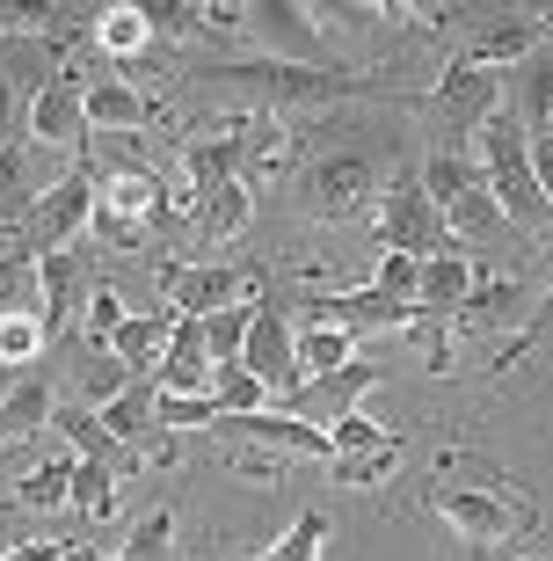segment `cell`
Wrapping results in <instances>:
<instances>
[{
    "mask_svg": "<svg viewBox=\"0 0 553 561\" xmlns=\"http://www.w3.org/2000/svg\"><path fill=\"white\" fill-rule=\"evenodd\" d=\"M393 153H401V139L379 131L371 117H335V125L299 131V168H291V183H299V211L321 219V227L357 219V211L379 205L387 183L401 175Z\"/></svg>",
    "mask_w": 553,
    "mask_h": 561,
    "instance_id": "cell-1",
    "label": "cell"
},
{
    "mask_svg": "<svg viewBox=\"0 0 553 561\" xmlns=\"http://www.w3.org/2000/svg\"><path fill=\"white\" fill-rule=\"evenodd\" d=\"M430 511L473 547H525L539 533V503L525 496V481L503 474L488 453L445 445L430 474Z\"/></svg>",
    "mask_w": 553,
    "mask_h": 561,
    "instance_id": "cell-2",
    "label": "cell"
},
{
    "mask_svg": "<svg viewBox=\"0 0 553 561\" xmlns=\"http://www.w3.org/2000/svg\"><path fill=\"white\" fill-rule=\"evenodd\" d=\"M205 81H241L255 88L263 103H277V117L285 110H343V103H408L423 88L393 81V73H349V66H277V59H226L211 66Z\"/></svg>",
    "mask_w": 553,
    "mask_h": 561,
    "instance_id": "cell-3",
    "label": "cell"
},
{
    "mask_svg": "<svg viewBox=\"0 0 553 561\" xmlns=\"http://www.w3.org/2000/svg\"><path fill=\"white\" fill-rule=\"evenodd\" d=\"M473 161H481V183H488V197L503 205L510 227H546L553 219L546 190L532 175V131L517 125V117H488V125L473 131Z\"/></svg>",
    "mask_w": 553,
    "mask_h": 561,
    "instance_id": "cell-4",
    "label": "cell"
},
{
    "mask_svg": "<svg viewBox=\"0 0 553 561\" xmlns=\"http://www.w3.org/2000/svg\"><path fill=\"white\" fill-rule=\"evenodd\" d=\"M415 110L437 125V146L473 153V131L488 125V117H503V73H495V66H459L451 59L445 81L415 95Z\"/></svg>",
    "mask_w": 553,
    "mask_h": 561,
    "instance_id": "cell-5",
    "label": "cell"
},
{
    "mask_svg": "<svg viewBox=\"0 0 553 561\" xmlns=\"http://www.w3.org/2000/svg\"><path fill=\"white\" fill-rule=\"evenodd\" d=\"M233 30H247V37L263 44V59H277V66H329L321 8H307V0H241Z\"/></svg>",
    "mask_w": 553,
    "mask_h": 561,
    "instance_id": "cell-6",
    "label": "cell"
},
{
    "mask_svg": "<svg viewBox=\"0 0 553 561\" xmlns=\"http://www.w3.org/2000/svg\"><path fill=\"white\" fill-rule=\"evenodd\" d=\"M379 241H387V255L430 263V255H451V219H445V205L423 197L415 175H393L387 197H379Z\"/></svg>",
    "mask_w": 553,
    "mask_h": 561,
    "instance_id": "cell-7",
    "label": "cell"
},
{
    "mask_svg": "<svg viewBox=\"0 0 553 561\" xmlns=\"http://www.w3.org/2000/svg\"><path fill=\"white\" fill-rule=\"evenodd\" d=\"M139 219H153V227L168 219V183L153 168H103L95 175V233L117 241V249H131L139 241Z\"/></svg>",
    "mask_w": 553,
    "mask_h": 561,
    "instance_id": "cell-8",
    "label": "cell"
},
{
    "mask_svg": "<svg viewBox=\"0 0 553 561\" xmlns=\"http://www.w3.org/2000/svg\"><path fill=\"white\" fill-rule=\"evenodd\" d=\"M255 285L263 277L241 263H161V299L183 321H211L219 307H241V299H255Z\"/></svg>",
    "mask_w": 553,
    "mask_h": 561,
    "instance_id": "cell-9",
    "label": "cell"
},
{
    "mask_svg": "<svg viewBox=\"0 0 553 561\" xmlns=\"http://www.w3.org/2000/svg\"><path fill=\"white\" fill-rule=\"evenodd\" d=\"M553 37V15H539V8H473V30H466V51H459V66H495V73H510L525 51H539V44Z\"/></svg>",
    "mask_w": 553,
    "mask_h": 561,
    "instance_id": "cell-10",
    "label": "cell"
},
{
    "mask_svg": "<svg viewBox=\"0 0 553 561\" xmlns=\"http://www.w3.org/2000/svg\"><path fill=\"white\" fill-rule=\"evenodd\" d=\"M95 227V168L73 161L59 183H44L37 211H30V255H59L73 249V233Z\"/></svg>",
    "mask_w": 553,
    "mask_h": 561,
    "instance_id": "cell-11",
    "label": "cell"
},
{
    "mask_svg": "<svg viewBox=\"0 0 553 561\" xmlns=\"http://www.w3.org/2000/svg\"><path fill=\"white\" fill-rule=\"evenodd\" d=\"M241 365L269 387V409L307 387V373H299V335H291V307H277V299H263V307H255V329H247Z\"/></svg>",
    "mask_w": 553,
    "mask_h": 561,
    "instance_id": "cell-12",
    "label": "cell"
},
{
    "mask_svg": "<svg viewBox=\"0 0 553 561\" xmlns=\"http://www.w3.org/2000/svg\"><path fill=\"white\" fill-rule=\"evenodd\" d=\"M387 379V365H371V357H349V365H335V373H321V379H307L299 394H285L277 409L285 416H299V423H313V431H329V423H343V416H357L365 409V394Z\"/></svg>",
    "mask_w": 553,
    "mask_h": 561,
    "instance_id": "cell-13",
    "label": "cell"
},
{
    "mask_svg": "<svg viewBox=\"0 0 553 561\" xmlns=\"http://www.w3.org/2000/svg\"><path fill=\"white\" fill-rule=\"evenodd\" d=\"M247 139H255V117H226V125H197L183 139V168H189V190L211 197V190L241 183L247 168Z\"/></svg>",
    "mask_w": 553,
    "mask_h": 561,
    "instance_id": "cell-14",
    "label": "cell"
},
{
    "mask_svg": "<svg viewBox=\"0 0 553 561\" xmlns=\"http://www.w3.org/2000/svg\"><path fill=\"white\" fill-rule=\"evenodd\" d=\"M95 285H103V271H95V255L81 249H59V255H37V291H44V329H73L88 313V299H95Z\"/></svg>",
    "mask_w": 553,
    "mask_h": 561,
    "instance_id": "cell-15",
    "label": "cell"
},
{
    "mask_svg": "<svg viewBox=\"0 0 553 561\" xmlns=\"http://www.w3.org/2000/svg\"><path fill=\"white\" fill-rule=\"evenodd\" d=\"M161 394L175 401H211V387H219V365H211V343H205V321H183L175 313V335H168L161 351Z\"/></svg>",
    "mask_w": 553,
    "mask_h": 561,
    "instance_id": "cell-16",
    "label": "cell"
},
{
    "mask_svg": "<svg viewBox=\"0 0 553 561\" xmlns=\"http://www.w3.org/2000/svg\"><path fill=\"white\" fill-rule=\"evenodd\" d=\"M153 401H161V379H131V387H124V394L103 409V431L117 437V445H131L139 459H161V467H168V459H175V445L161 437Z\"/></svg>",
    "mask_w": 553,
    "mask_h": 561,
    "instance_id": "cell-17",
    "label": "cell"
},
{
    "mask_svg": "<svg viewBox=\"0 0 553 561\" xmlns=\"http://www.w3.org/2000/svg\"><path fill=\"white\" fill-rule=\"evenodd\" d=\"M30 146H66V153L88 146V88L73 73H59L44 95H30Z\"/></svg>",
    "mask_w": 553,
    "mask_h": 561,
    "instance_id": "cell-18",
    "label": "cell"
},
{
    "mask_svg": "<svg viewBox=\"0 0 553 561\" xmlns=\"http://www.w3.org/2000/svg\"><path fill=\"white\" fill-rule=\"evenodd\" d=\"M503 95H510V117L525 131H553V37L539 44V51H525V59L503 73Z\"/></svg>",
    "mask_w": 553,
    "mask_h": 561,
    "instance_id": "cell-19",
    "label": "cell"
},
{
    "mask_svg": "<svg viewBox=\"0 0 553 561\" xmlns=\"http://www.w3.org/2000/svg\"><path fill=\"white\" fill-rule=\"evenodd\" d=\"M51 416H59V387H51V373H44V365H30V373H15V387L0 394V445L37 437Z\"/></svg>",
    "mask_w": 553,
    "mask_h": 561,
    "instance_id": "cell-20",
    "label": "cell"
},
{
    "mask_svg": "<svg viewBox=\"0 0 553 561\" xmlns=\"http://www.w3.org/2000/svg\"><path fill=\"white\" fill-rule=\"evenodd\" d=\"M481 285L473 277V255H430L423 263V277H415V307H423V321H437V329H451V313L466 307V291Z\"/></svg>",
    "mask_w": 553,
    "mask_h": 561,
    "instance_id": "cell-21",
    "label": "cell"
},
{
    "mask_svg": "<svg viewBox=\"0 0 553 561\" xmlns=\"http://www.w3.org/2000/svg\"><path fill=\"white\" fill-rule=\"evenodd\" d=\"M59 73H66V44L59 37H0V81L8 88L44 95Z\"/></svg>",
    "mask_w": 553,
    "mask_h": 561,
    "instance_id": "cell-22",
    "label": "cell"
},
{
    "mask_svg": "<svg viewBox=\"0 0 553 561\" xmlns=\"http://www.w3.org/2000/svg\"><path fill=\"white\" fill-rule=\"evenodd\" d=\"M161 125V103L139 95L131 81H95L88 88V131H153Z\"/></svg>",
    "mask_w": 553,
    "mask_h": 561,
    "instance_id": "cell-23",
    "label": "cell"
},
{
    "mask_svg": "<svg viewBox=\"0 0 553 561\" xmlns=\"http://www.w3.org/2000/svg\"><path fill=\"white\" fill-rule=\"evenodd\" d=\"M51 431H66V437H73V453H81V459H95V467H110L117 481L146 467V459L131 453V445H117V437L103 431V416H95V409H81V401H73V409H59V416H51Z\"/></svg>",
    "mask_w": 553,
    "mask_h": 561,
    "instance_id": "cell-24",
    "label": "cell"
},
{
    "mask_svg": "<svg viewBox=\"0 0 553 561\" xmlns=\"http://www.w3.org/2000/svg\"><path fill=\"white\" fill-rule=\"evenodd\" d=\"M168 335H175V313H124V329L110 335V351H117V365L131 379H153L161 373V351H168Z\"/></svg>",
    "mask_w": 553,
    "mask_h": 561,
    "instance_id": "cell-25",
    "label": "cell"
},
{
    "mask_svg": "<svg viewBox=\"0 0 553 561\" xmlns=\"http://www.w3.org/2000/svg\"><path fill=\"white\" fill-rule=\"evenodd\" d=\"M415 183H423L430 205H459V197H473V190H488L481 183V161L459 153V146H430V153L415 161Z\"/></svg>",
    "mask_w": 553,
    "mask_h": 561,
    "instance_id": "cell-26",
    "label": "cell"
},
{
    "mask_svg": "<svg viewBox=\"0 0 553 561\" xmlns=\"http://www.w3.org/2000/svg\"><path fill=\"white\" fill-rule=\"evenodd\" d=\"M73 387H81V409H95V416H103L110 401L131 387V373L117 365V351H110V343H73Z\"/></svg>",
    "mask_w": 553,
    "mask_h": 561,
    "instance_id": "cell-27",
    "label": "cell"
},
{
    "mask_svg": "<svg viewBox=\"0 0 553 561\" xmlns=\"http://www.w3.org/2000/svg\"><path fill=\"white\" fill-rule=\"evenodd\" d=\"M44 197L37 183V153H30V139L22 146H0V227H15V219H30Z\"/></svg>",
    "mask_w": 553,
    "mask_h": 561,
    "instance_id": "cell-28",
    "label": "cell"
},
{
    "mask_svg": "<svg viewBox=\"0 0 553 561\" xmlns=\"http://www.w3.org/2000/svg\"><path fill=\"white\" fill-rule=\"evenodd\" d=\"M95 44H103V59H139L153 44V15L139 0H110V8H95Z\"/></svg>",
    "mask_w": 553,
    "mask_h": 561,
    "instance_id": "cell-29",
    "label": "cell"
},
{
    "mask_svg": "<svg viewBox=\"0 0 553 561\" xmlns=\"http://www.w3.org/2000/svg\"><path fill=\"white\" fill-rule=\"evenodd\" d=\"M510 313H525V277H495V285H473L466 307L451 313L459 329H503Z\"/></svg>",
    "mask_w": 553,
    "mask_h": 561,
    "instance_id": "cell-30",
    "label": "cell"
},
{
    "mask_svg": "<svg viewBox=\"0 0 553 561\" xmlns=\"http://www.w3.org/2000/svg\"><path fill=\"white\" fill-rule=\"evenodd\" d=\"M66 489H73V459H44L8 489V503L15 511H66Z\"/></svg>",
    "mask_w": 553,
    "mask_h": 561,
    "instance_id": "cell-31",
    "label": "cell"
},
{
    "mask_svg": "<svg viewBox=\"0 0 553 561\" xmlns=\"http://www.w3.org/2000/svg\"><path fill=\"white\" fill-rule=\"evenodd\" d=\"M349 357H357V335L349 329H329V321H307V329H299V373L307 379L335 373V365H349Z\"/></svg>",
    "mask_w": 553,
    "mask_h": 561,
    "instance_id": "cell-32",
    "label": "cell"
},
{
    "mask_svg": "<svg viewBox=\"0 0 553 561\" xmlns=\"http://www.w3.org/2000/svg\"><path fill=\"white\" fill-rule=\"evenodd\" d=\"M197 219H205L211 241H233V233H241L247 219H255V190H247V183L211 190V197H197Z\"/></svg>",
    "mask_w": 553,
    "mask_h": 561,
    "instance_id": "cell-33",
    "label": "cell"
},
{
    "mask_svg": "<svg viewBox=\"0 0 553 561\" xmlns=\"http://www.w3.org/2000/svg\"><path fill=\"white\" fill-rule=\"evenodd\" d=\"M255 307H263V299H241V307H219V313L205 321L211 365H241V351H247V329H255Z\"/></svg>",
    "mask_w": 553,
    "mask_h": 561,
    "instance_id": "cell-34",
    "label": "cell"
},
{
    "mask_svg": "<svg viewBox=\"0 0 553 561\" xmlns=\"http://www.w3.org/2000/svg\"><path fill=\"white\" fill-rule=\"evenodd\" d=\"M44 321L37 313H0V365L8 373H30V365H44Z\"/></svg>",
    "mask_w": 553,
    "mask_h": 561,
    "instance_id": "cell-35",
    "label": "cell"
},
{
    "mask_svg": "<svg viewBox=\"0 0 553 561\" xmlns=\"http://www.w3.org/2000/svg\"><path fill=\"white\" fill-rule=\"evenodd\" d=\"M66 511H81V518H110V511H117V474H110V467H95V459H73Z\"/></svg>",
    "mask_w": 553,
    "mask_h": 561,
    "instance_id": "cell-36",
    "label": "cell"
},
{
    "mask_svg": "<svg viewBox=\"0 0 553 561\" xmlns=\"http://www.w3.org/2000/svg\"><path fill=\"white\" fill-rule=\"evenodd\" d=\"M269 561H329V511H299V518L285 525V540L269 547Z\"/></svg>",
    "mask_w": 553,
    "mask_h": 561,
    "instance_id": "cell-37",
    "label": "cell"
},
{
    "mask_svg": "<svg viewBox=\"0 0 553 561\" xmlns=\"http://www.w3.org/2000/svg\"><path fill=\"white\" fill-rule=\"evenodd\" d=\"M211 401H219V416H263V409H269V387L247 373V365H219Z\"/></svg>",
    "mask_w": 553,
    "mask_h": 561,
    "instance_id": "cell-38",
    "label": "cell"
},
{
    "mask_svg": "<svg viewBox=\"0 0 553 561\" xmlns=\"http://www.w3.org/2000/svg\"><path fill=\"white\" fill-rule=\"evenodd\" d=\"M329 445H335V459H365V453H387V445H401V431H387V423H371L365 409H357V416L329 423Z\"/></svg>",
    "mask_w": 553,
    "mask_h": 561,
    "instance_id": "cell-39",
    "label": "cell"
},
{
    "mask_svg": "<svg viewBox=\"0 0 553 561\" xmlns=\"http://www.w3.org/2000/svg\"><path fill=\"white\" fill-rule=\"evenodd\" d=\"M445 219H451V241H495V233H503V205H495L488 190H473V197L445 205Z\"/></svg>",
    "mask_w": 553,
    "mask_h": 561,
    "instance_id": "cell-40",
    "label": "cell"
},
{
    "mask_svg": "<svg viewBox=\"0 0 553 561\" xmlns=\"http://www.w3.org/2000/svg\"><path fill=\"white\" fill-rule=\"evenodd\" d=\"M124 561H175V511H146L139 525H131V540H124Z\"/></svg>",
    "mask_w": 553,
    "mask_h": 561,
    "instance_id": "cell-41",
    "label": "cell"
},
{
    "mask_svg": "<svg viewBox=\"0 0 553 561\" xmlns=\"http://www.w3.org/2000/svg\"><path fill=\"white\" fill-rule=\"evenodd\" d=\"M539 343H553V291H546V299H539L532 313H525V329H517L510 343L495 351V373H510V365H525V357H532Z\"/></svg>",
    "mask_w": 553,
    "mask_h": 561,
    "instance_id": "cell-42",
    "label": "cell"
},
{
    "mask_svg": "<svg viewBox=\"0 0 553 561\" xmlns=\"http://www.w3.org/2000/svg\"><path fill=\"white\" fill-rule=\"evenodd\" d=\"M415 277H423V263H415V255H379V277H371V291H387V299L415 307Z\"/></svg>",
    "mask_w": 553,
    "mask_h": 561,
    "instance_id": "cell-43",
    "label": "cell"
},
{
    "mask_svg": "<svg viewBox=\"0 0 553 561\" xmlns=\"http://www.w3.org/2000/svg\"><path fill=\"white\" fill-rule=\"evenodd\" d=\"M393 459H401V445H387V453H365V459H329V467H335V481H343V489H371L379 474H393Z\"/></svg>",
    "mask_w": 553,
    "mask_h": 561,
    "instance_id": "cell-44",
    "label": "cell"
},
{
    "mask_svg": "<svg viewBox=\"0 0 553 561\" xmlns=\"http://www.w3.org/2000/svg\"><path fill=\"white\" fill-rule=\"evenodd\" d=\"M146 15H153V37H189V30H205V8H183V0L146 8Z\"/></svg>",
    "mask_w": 553,
    "mask_h": 561,
    "instance_id": "cell-45",
    "label": "cell"
},
{
    "mask_svg": "<svg viewBox=\"0 0 553 561\" xmlns=\"http://www.w3.org/2000/svg\"><path fill=\"white\" fill-rule=\"evenodd\" d=\"M22 131H30V110L15 103V88L0 81V146H22Z\"/></svg>",
    "mask_w": 553,
    "mask_h": 561,
    "instance_id": "cell-46",
    "label": "cell"
},
{
    "mask_svg": "<svg viewBox=\"0 0 553 561\" xmlns=\"http://www.w3.org/2000/svg\"><path fill=\"white\" fill-rule=\"evenodd\" d=\"M233 467H241V474H255V481H269V474H285V453H263V445H255V453H241Z\"/></svg>",
    "mask_w": 553,
    "mask_h": 561,
    "instance_id": "cell-47",
    "label": "cell"
},
{
    "mask_svg": "<svg viewBox=\"0 0 553 561\" xmlns=\"http://www.w3.org/2000/svg\"><path fill=\"white\" fill-rule=\"evenodd\" d=\"M532 175H539V190H546V205H553V131L532 139Z\"/></svg>",
    "mask_w": 553,
    "mask_h": 561,
    "instance_id": "cell-48",
    "label": "cell"
},
{
    "mask_svg": "<svg viewBox=\"0 0 553 561\" xmlns=\"http://www.w3.org/2000/svg\"><path fill=\"white\" fill-rule=\"evenodd\" d=\"M66 554V540H15L0 561H59Z\"/></svg>",
    "mask_w": 553,
    "mask_h": 561,
    "instance_id": "cell-49",
    "label": "cell"
},
{
    "mask_svg": "<svg viewBox=\"0 0 553 561\" xmlns=\"http://www.w3.org/2000/svg\"><path fill=\"white\" fill-rule=\"evenodd\" d=\"M59 561H110V554H103L95 540H66V554H59Z\"/></svg>",
    "mask_w": 553,
    "mask_h": 561,
    "instance_id": "cell-50",
    "label": "cell"
},
{
    "mask_svg": "<svg viewBox=\"0 0 553 561\" xmlns=\"http://www.w3.org/2000/svg\"><path fill=\"white\" fill-rule=\"evenodd\" d=\"M539 263H546V291H553V233H546V249H539Z\"/></svg>",
    "mask_w": 553,
    "mask_h": 561,
    "instance_id": "cell-51",
    "label": "cell"
},
{
    "mask_svg": "<svg viewBox=\"0 0 553 561\" xmlns=\"http://www.w3.org/2000/svg\"><path fill=\"white\" fill-rule=\"evenodd\" d=\"M247 561H269V554H247Z\"/></svg>",
    "mask_w": 553,
    "mask_h": 561,
    "instance_id": "cell-52",
    "label": "cell"
},
{
    "mask_svg": "<svg viewBox=\"0 0 553 561\" xmlns=\"http://www.w3.org/2000/svg\"><path fill=\"white\" fill-rule=\"evenodd\" d=\"M110 561H124V554H110Z\"/></svg>",
    "mask_w": 553,
    "mask_h": 561,
    "instance_id": "cell-53",
    "label": "cell"
},
{
    "mask_svg": "<svg viewBox=\"0 0 553 561\" xmlns=\"http://www.w3.org/2000/svg\"><path fill=\"white\" fill-rule=\"evenodd\" d=\"M525 561H532V554H525Z\"/></svg>",
    "mask_w": 553,
    "mask_h": 561,
    "instance_id": "cell-54",
    "label": "cell"
}]
</instances>
